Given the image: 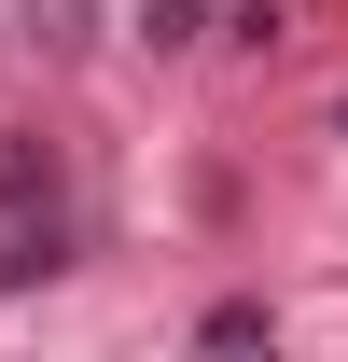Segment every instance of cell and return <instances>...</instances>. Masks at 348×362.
Returning a JSON list of instances; mask_svg holds the SVG:
<instances>
[{
	"label": "cell",
	"mask_w": 348,
	"mask_h": 362,
	"mask_svg": "<svg viewBox=\"0 0 348 362\" xmlns=\"http://www.w3.org/2000/svg\"><path fill=\"white\" fill-rule=\"evenodd\" d=\"M14 14H28V42H42V56H70V42H84V0H14Z\"/></svg>",
	"instance_id": "1"
},
{
	"label": "cell",
	"mask_w": 348,
	"mask_h": 362,
	"mask_svg": "<svg viewBox=\"0 0 348 362\" xmlns=\"http://www.w3.org/2000/svg\"><path fill=\"white\" fill-rule=\"evenodd\" d=\"M335 126H348V112H335Z\"/></svg>",
	"instance_id": "2"
}]
</instances>
